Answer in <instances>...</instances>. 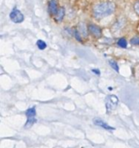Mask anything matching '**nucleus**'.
Instances as JSON below:
<instances>
[{
    "instance_id": "nucleus-1",
    "label": "nucleus",
    "mask_w": 139,
    "mask_h": 148,
    "mask_svg": "<svg viewBox=\"0 0 139 148\" xmlns=\"http://www.w3.org/2000/svg\"><path fill=\"white\" fill-rule=\"evenodd\" d=\"M115 5L111 2H103L94 6L93 13L96 18H103L115 12Z\"/></svg>"
},
{
    "instance_id": "nucleus-2",
    "label": "nucleus",
    "mask_w": 139,
    "mask_h": 148,
    "mask_svg": "<svg viewBox=\"0 0 139 148\" xmlns=\"http://www.w3.org/2000/svg\"><path fill=\"white\" fill-rule=\"evenodd\" d=\"M106 109L108 112L114 111L118 106V99L116 95H109L105 99Z\"/></svg>"
},
{
    "instance_id": "nucleus-3",
    "label": "nucleus",
    "mask_w": 139,
    "mask_h": 148,
    "mask_svg": "<svg viewBox=\"0 0 139 148\" xmlns=\"http://www.w3.org/2000/svg\"><path fill=\"white\" fill-rule=\"evenodd\" d=\"M10 18H11V19H12V22L17 23V24H19V23L23 22L24 21V18H25L23 13L19 10H18L16 8H14L12 10V12H11Z\"/></svg>"
},
{
    "instance_id": "nucleus-4",
    "label": "nucleus",
    "mask_w": 139,
    "mask_h": 148,
    "mask_svg": "<svg viewBox=\"0 0 139 148\" xmlns=\"http://www.w3.org/2000/svg\"><path fill=\"white\" fill-rule=\"evenodd\" d=\"M88 29H89V32H90L94 37H96V38H100V37H101V35H102V31H101V29H100L97 25H90Z\"/></svg>"
},
{
    "instance_id": "nucleus-5",
    "label": "nucleus",
    "mask_w": 139,
    "mask_h": 148,
    "mask_svg": "<svg viewBox=\"0 0 139 148\" xmlns=\"http://www.w3.org/2000/svg\"><path fill=\"white\" fill-rule=\"evenodd\" d=\"M93 122H94V124H95L96 125L100 126V127H102V128H104V129H105V130H110H110H114L113 127L110 126L107 123H105L104 121H103V120L100 119H94Z\"/></svg>"
},
{
    "instance_id": "nucleus-6",
    "label": "nucleus",
    "mask_w": 139,
    "mask_h": 148,
    "mask_svg": "<svg viewBox=\"0 0 139 148\" xmlns=\"http://www.w3.org/2000/svg\"><path fill=\"white\" fill-rule=\"evenodd\" d=\"M49 11L51 15H57L58 9H57V0H50L49 2Z\"/></svg>"
},
{
    "instance_id": "nucleus-7",
    "label": "nucleus",
    "mask_w": 139,
    "mask_h": 148,
    "mask_svg": "<svg viewBox=\"0 0 139 148\" xmlns=\"http://www.w3.org/2000/svg\"><path fill=\"white\" fill-rule=\"evenodd\" d=\"M77 31L78 32V33L80 34L81 37H86L87 36V29H86L84 24H79Z\"/></svg>"
},
{
    "instance_id": "nucleus-8",
    "label": "nucleus",
    "mask_w": 139,
    "mask_h": 148,
    "mask_svg": "<svg viewBox=\"0 0 139 148\" xmlns=\"http://www.w3.org/2000/svg\"><path fill=\"white\" fill-rule=\"evenodd\" d=\"M64 17V9L63 8H59L58 9V12L57 13V15L55 16V19L57 21V22H60L63 20Z\"/></svg>"
},
{
    "instance_id": "nucleus-9",
    "label": "nucleus",
    "mask_w": 139,
    "mask_h": 148,
    "mask_svg": "<svg viewBox=\"0 0 139 148\" xmlns=\"http://www.w3.org/2000/svg\"><path fill=\"white\" fill-rule=\"evenodd\" d=\"M36 122H37V119H36L35 117L28 118V119H27V122H26V124H25V127H26V128H29V127H31V125H33Z\"/></svg>"
},
{
    "instance_id": "nucleus-10",
    "label": "nucleus",
    "mask_w": 139,
    "mask_h": 148,
    "mask_svg": "<svg viewBox=\"0 0 139 148\" xmlns=\"http://www.w3.org/2000/svg\"><path fill=\"white\" fill-rule=\"evenodd\" d=\"M26 116H27V118L35 117L36 116V108L35 107H31V108L28 109L26 111Z\"/></svg>"
},
{
    "instance_id": "nucleus-11",
    "label": "nucleus",
    "mask_w": 139,
    "mask_h": 148,
    "mask_svg": "<svg viewBox=\"0 0 139 148\" xmlns=\"http://www.w3.org/2000/svg\"><path fill=\"white\" fill-rule=\"evenodd\" d=\"M117 45L122 47V48H126L127 47V42L125 40V38H120L117 42Z\"/></svg>"
},
{
    "instance_id": "nucleus-12",
    "label": "nucleus",
    "mask_w": 139,
    "mask_h": 148,
    "mask_svg": "<svg viewBox=\"0 0 139 148\" xmlns=\"http://www.w3.org/2000/svg\"><path fill=\"white\" fill-rule=\"evenodd\" d=\"M37 47H38L40 50H44V49L46 48V44H45V42L43 41V40H38V41L37 42Z\"/></svg>"
},
{
    "instance_id": "nucleus-13",
    "label": "nucleus",
    "mask_w": 139,
    "mask_h": 148,
    "mask_svg": "<svg viewBox=\"0 0 139 148\" xmlns=\"http://www.w3.org/2000/svg\"><path fill=\"white\" fill-rule=\"evenodd\" d=\"M110 66L116 71H119V67H118V64H117V63L116 62V61H114V60H110Z\"/></svg>"
},
{
    "instance_id": "nucleus-14",
    "label": "nucleus",
    "mask_w": 139,
    "mask_h": 148,
    "mask_svg": "<svg viewBox=\"0 0 139 148\" xmlns=\"http://www.w3.org/2000/svg\"><path fill=\"white\" fill-rule=\"evenodd\" d=\"M134 9H135V12L139 15V1H137L135 5H134Z\"/></svg>"
},
{
    "instance_id": "nucleus-15",
    "label": "nucleus",
    "mask_w": 139,
    "mask_h": 148,
    "mask_svg": "<svg viewBox=\"0 0 139 148\" xmlns=\"http://www.w3.org/2000/svg\"><path fill=\"white\" fill-rule=\"evenodd\" d=\"M131 44L133 45H139V38H134L131 39Z\"/></svg>"
},
{
    "instance_id": "nucleus-16",
    "label": "nucleus",
    "mask_w": 139,
    "mask_h": 148,
    "mask_svg": "<svg viewBox=\"0 0 139 148\" xmlns=\"http://www.w3.org/2000/svg\"><path fill=\"white\" fill-rule=\"evenodd\" d=\"M92 71H93V72H95V73H97V75H99V74H100V71H99V70H97V69H93V70H92Z\"/></svg>"
}]
</instances>
